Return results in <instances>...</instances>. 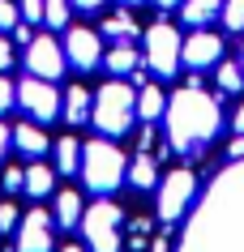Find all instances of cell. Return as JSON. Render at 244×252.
Segmentation results:
<instances>
[{
    "label": "cell",
    "instance_id": "7",
    "mask_svg": "<svg viewBox=\"0 0 244 252\" xmlns=\"http://www.w3.org/2000/svg\"><path fill=\"white\" fill-rule=\"evenodd\" d=\"M65 52H60V43L52 39V34H35V39L26 43V73L30 77H43V81H56L60 73H65Z\"/></svg>",
    "mask_w": 244,
    "mask_h": 252
},
{
    "label": "cell",
    "instance_id": "32",
    "mask_svg": "<svg viewBox=\"0 0 244 252\" xmlns=\"http://www.w3.org/2000/svg\"><path fill=\"white\" fill-rule=\"evenodd\" d=\"M13 34H17V43H30V39H35V34H30V26H22V22L13 26Z\"/></svg>",
    "mask_w": 244,
    "mask_h": 252
},
{
    "label": "cell",
    "instance_id": "10",
    "mask_svg": "<svg viewBox=\"0 0 244 252\" xmlns=\"http://www.w3.org/2000/svg\"><path fill=\"white\" fill-rule=\"evenodd\" d=\"M65 60L77 73H90V68L103 64V43H99L95 30H86V26H73L65 34Z\"/></svg>",
    "mask_w": 244,
    "mask_h": 252
},
{
    "label": "cell",
    "instance_id": "19",
    "mask_svg": "<svg viewBox=\"0 0 244 252\" xmlns=\"http://www.w3.org/2000/svg\"><path fill=\"white\" fill-rule=\"evenodd\" d=\"M163 111H167V98H163V90L146 81V86L137 90V116H141V120L150 124V120H159Z\"/></svg>",
    "mask_w": 244,
    "mask_h": 252
},
{
    "label": "cell",
    "instance_id": "30",
    "mask_svg": "<svg viewBox=\"0 0 244 252\" xmlns=\"http://www.w3.org/2000/svg\"><path fill=\"white\" fill-rule=\"evenodd\" d=\"M9 64H13V47H9V39L0 34V73H4Z\"/></svg>",
    "mask_w": 244,
    "mask_h": 252
},
{
    "label": "cell",
    "instance_id": "3",
    "mask_svg": "<svg viewBox=\"0 0 244 252\" xmlns=\"http://www.w3.org/2000/svg\"><path fill=\"white\" fill-rule=\"evenodd\" d=\"M137 116V90L124 86L120 77H111L103 90L95 94V107H90V124H95L103 137H124L133 128Z\"/></svg>",
    "mask_w": 244,
    "mask_h": 252
},
{
    "label": "cell",
    "instance_id": "16",
    "mask_svg": "<svg viewBox=\"0 0 244 252\" xmlns=\"http://www.w3.org/2000/svg\"><path fill=\"white\" fill-rule=\"evenodd\" d=\"M103 64H107L111 77H124V73H133L141 60H137V47H133V43H111V52L103 56Z\"/></svg>",
    "mask_w": 244,
    "mask_h": 252
},
{
    "label": "cell",
    "instance_id": "6",
    "mask_svg": "<svg viewBox=\"0 0 244 252\" xmlns=\"http://www.w3.org/2000/svg\"><path fill=\"white\" fill-rule=\"evenodd\" d=\"M193 192H197V175L189 167H176L159 180V218L163 222H180V214L189 210Z\"/></svg>",
    "mask_w": 244,
    "mask_h": 252
},
{
    "label": "cell",
    "instance_id": "17",
    "mask_svg": "<svg viewBox=\"0 0 244 252\" xmlns=\"http://www.w3.org/2000/svg\"><path fill=\"white\" fill-rule=\"evenodd\" d=\"M52 150H56V171H60V175L81 171V146H77V137H60Z\"/></svg>",
    "mask_w": 244,
    "mask_h": 252
},
{
    "label": "cell",
    "instance_id": "1",
    "mask_svg": "<svg viewBox=\"0 0 244 252\" xmlns=\"http://www.w3.org/2000/svg\"><path fill=\"white\" fill-rule=\"evenodd\" d=\"M167 141L180 150V154H202L210 141H214L218 124H223V111L202 86H184L180 94L167 98Z\"/></svg>",
    "mask_w": 244,
    "mask_h": 252
},
{
    "label": "cell",
    "instance_id": "36",
    "mask_svg": "<svg viewBox=\"0 0 244 252\" xmlns=\"http://www.w3.org/2000/svg\"><path fill=\"white\" fill-rule=\"evenodd\" d=\"M159 9H176V4H184V0H154Z\"/></svg>",
    "mask_w": 244,
    "mask_h": 252
},
{
    "label": "cell",
    "instance_id": "5",
    "mask_svg": "<svg viewBox=\"0 0 244 252\" xmlns=\"http://www.w3.org/2000/svg\"><path fill=\"white\" fill-rule=\"evenodd\" d=\"M180 30L172 26V22H154V26L146 30V64L150 73H159V77H172L180 68Z\"/></svg>",
    "mask_w": 244,
    "mask_h": 252
},
{
    "label": "cell",
    "instance_id": "20",
    "mask_svg": "<svg viewBox=\"0 0 244 252\" xmlns=\"http://www.w3.org/2000/svg\"><path fill=\"white\" fill-rule=\"evenodd\" d=\"M129 184L133 188H159V167H154V158H150L146 150H141L137 162L129 167Z\"/></svg>",
    "mask_w": 244,
    "mask_h": 252
},
{
    "label": "cell",
    "instance_id": "35",
    "mask_svg": "<svg viewBox=\"0 0 244 252\" xmlns=\"http://www.w3.org/2000/svg\"><path fill=\"white\" fill-rule=\"evenodd\" d=\"M231 124H236V133H244V103H240V111H236V120H231Z\"/></svg>",
    "mask_w": 244,
    "mask_h": 252
},
{
    "label": "cell",
    "instance_id": "12",
    "mask_svg": "<svg viewBox=\"0 0 244 252\" xmlns=\"http://www.w3.org/2000/svg\"><path fill=\"white\" fill-rule=\"evenodd\" d=\"M81 214H86L81 197L73 188H60V192H56V210H52L56 226H60V231H73V226H81Z\"/></svg>",
    "mask_w": 244,
    "mask_h": 252
},
{
    "label": "cell",
    "instance_id": "25",
    "mask_svg": "<svg viewBox=\"0 0 244 252\" xmlns=\"http://www.w3.org/2000/svg\"><path fill=\"white\" fill-rule=\"evenodd\" d=\"M22 22V9H17L13 0H0V30H13Z\"/></svg>",
    "mask_w": 244,
    "mask_h": 252
},
{
    "label": "cell",
    "instance_id": "37",
    "mask_svg": "<svg viewBox=\"0 0 244 252\" xmlns=\"http://www.w3.org/2000/svg\"><path fill=\"white\" fill-rule=\"evenodd\" d=\"M60 252H86V248H77V244H69V248H60Z\"/></svg>",
    "mask_w": 244,
    "mask_h": 252
},
{
    "label": "cell",
    "instance_id": "13",
    "mask_svg": "<svg viewBox=\"0 0 244 252\" xmlns=\"http://www.w3.org/2000/svg\"><path fill=\"white\" fill-rule=\"evenodd\" d=\"M13 146L22 150L26 158H39V154L52 150V141H47V133H43L39 124H17V128H13Z\"/></svg>",
    "mask_w": 244,
    "mask_h": 252
},
{
    "label": "cell",
    "instance_id": "27",
    "mask_svg": "<svg viewBox=\"0 0 244 252\" xmlns=\"http://www.w3.org/2000/svg\"><path fill=\"white\" fill-rule=\"evenodd\" d=\"M17 222H22L17 205H13V201H4V205H0V231H17Z\"/></svg>",
    "mask_w": 244,
    "mask_h": 252
},
{
    "label": "cell",
    "instance_id": "38",
    "mask_svg": "<svg viewBox=\"0 0 244 252\" xmlns=\"http://www.w3.org/2000/svg\"><path fill=\"white\" fill-rule=\"evenodd\" d=\"M154 252H167V244H163V239H159V244H154Z\"/></svg>",
    "mask_w": 244,
    "mask_h": 252
},
{
    "label": "cell",
    "instance_id": "14",
    "mask_svg": "<svg viewBox=\"0 0 244 252\" xmlns=\"http://www.w3.org/2000/svg\"><path fill=\"white\" fill-rule=\"evenodd\" d=\"M218 13H223V0H184V4H180L184 26H210Z\"/></svg>",
    "mask_w": 244,
    "mask_h": 252
},
{
    "label": "cell",
    "instance_id": "11",
    "mask_svg": "<svg viewBox=\"0 0 244 252\" xmlns=\"http://www.w3.org/2000/svg\"><path fill=\"white\" fill-rule=\"evenodd\" d=\"M218 60H223V39L210 34V30H193L180 47V64L189 68H214Z\"/></svg>",
    "mask_w": 244,
    "mask_h": 252
},
{
    "label": "cell",
    "instance_id": "9",
    "mask_svg": "<svg viewBox=\"0 0 244 252\" xmlns=\"http://www.w3.org/2000/svg\"><path fill=\"white\" fill-rule=\"evenodd\" d=\"M56 218L47 210H30L17 222V248L13 252H56V235H52Z\"/></svg>",
    "mask_w": 244,
    "mask_h": 252
},
{
    "label": "cell",
    "instance_id": "23",
    "mask_svg": "<svg viewBox=\"0 0 244 252\" xmlns=\"http://www.w3.org/2000/svg\"><path fill=\"white\" fill-rule=\"evenodd\" d=\"M69 9H73V0H43V22L47 26H69Z\"/></svg>",
    "mask_w": 244,
    "mask_h": 252
},
{
    "label": "cell",
    "instance_id": "2",
    "mask_svg": "<svg viewBox=\"0 0 244 252\" xmlns=\"http://www.w3.org/2000/svg\"><path fill=\"white\" fill-rule=\"evenodd\" d=\"M129 175V158L120 154V146L111 137H99V141H86L81 146V180L90 192H116Z\"/></svg>",
    "mask_w": 244,
    "mask_h": 252
},
{
    "label": "cell",
    "instance_id": "39",
    "mask_svg": "<svg viewBox=\"0 0 244 252\" xmlns=\"http://www.w3.org/2000/svg\"><path fill=\"white\" fill-rule=\"evenodd\" d=\"M120 4H141V0H120Z\"/></svg>",
    "mask_w": 244,
    "mask_h": 252
},
{
    "label": "cell",
    "instance_id": "29",
    "mask_svg": "<svg viewBox=\"0 0 244 252\" xmlns=\"http://www.w3.org/2000/svg\"><path fill=\"white\" fill-rule=\"evenodd\" d=\"M17 9H22V17H26V22H43V0H22Z\"/></svg>",
    "mask_w": 244,
    "mask_h": 252
},
{
    "label": "cell",
    "instance_id": "15",
    "mask_svg": "<svg viewBox=\"0 0 244 252\" xmlns=\"http://www.w3.org/2000/svg\"><path fill=\"white\" fill-rule=\"evenodd\" d=\"M90 107H95V98H90L86 86H69L65 90V120L69 124H86L90 120Z\"/></svg>",
    "mask_w": 244,
    "mask_h": 252
},
{
    "label": "cell",
    "instance_id": "21",
    "mask_svg": "<svg viewBox=\"0 0 244 252\" xmlns=\"http://www.w3.org/2000/svg\"><path fill=\"white\" fill-rule=\"evenodd\" d=\"M103 34H107V39H116V43H133V34H137V22H133V13H129V9L111 13L107 22H103Z\"/></svg>",
    "mask_w": 244,
    "mask_h": 252
},
{
    "label": "cell",
    "instance_id": "18",
    "mask_svg": "<svg viewBox=\"0 0 244 252\" xmlns=\"http://www.w3.org/2000/svg\"><path fill=\"white\" fill-rule=\"evenodd\" d=\"M52 188H56V171L43 167V162H30L26 167V188H22V192H26V197H47Z\"/></svg>",
    "mask_w": 244,
    "mask_h": 252
},
{
    "label": "cell",
    "instance_id": "34",
    "mask_svg": "<svg viewBox=\"0 0 244 252\" xmlns=\"http://www.w3.org/2000/svg\"><path fill=\"white\" fill-rule=\"evenodd\" d=\"M9 141H13V133H9V128L0 124V158H4V150H9Z\"/></svg>",
    "mask_w": 244,
    "mask_h": 252
},
{
    "label": "cell",
    "instance_id": "40",
    "mask_svg": "<svg viewBox=\"0 0 244 252\" xmlns=\"http://www.w3.org/2000/svg\"><path fill=\"white\" fill-rule=\"evenodd\" d=\"M240 68H244V47H240Z\"/></svg>",
    "mask_w": 244,
    "mask_h": 252
},
{
    "label": "cell",
    "instance_id": "26",
    "mask_svg": "<svg viewBox=\"0 0 244 252\" xmlns=\"http://www.w3.org/2000/svg\"><path fill=\"white\" fill-rule=\"evenodd\" d=\"M0 188H4V192H22V188H26V171H22V167H9L4 180H0Z\"/></svg>",
    "mask_w": 244,
    "mask_h": 252
},
{
    "label": "cell",
    "instance_id": "22",
    "mask_svg": "<svg viewBox=\"0 0 244 252\" xmlns=\"http://www.w3.org/2000/svg\"><path fill=\"white\" fill-rule=\"evenodd\" d=\"M214 81H218V90H223V94H240V90H244V68H240V60H218Z\"/></svg>",
    "mask_w": 244,
    "mask_h": 252
},
{
    "label": "cell",
    "instance_id": "4",
    "mask_svg": "<svg viewBox=\"0 0 244 252\" xmlns=\"http://www.w3.org/2000/svg\"><path fill=\"white\" fill-rule=\"evenodd\" d=\"M120 222L124 214L116 201H95L90 210L81 214V235L90 252H120Z\"/></svg>",
    "mask_w": 244,
    "mask_h": 252
},
{
    "label": "cell",
    "instance_id": "24",
    "mask_svg": "<svg viewBox=\"0 0 244 252\" xmlns=\"http://www.w3.org/2000/svg\"><path fill=\"white\" fill-rule=\"evenodd\" d=\"M218 17H223V26H227L231 34H240L244 30V0H223V13Z\"/></svg>",
    "mask_w": 244,
    "mask_h": 252
},
{
    "label": "cell",
    "instance_id": "31",
    "mask_svg": "<svg viewBox=\"0 0 244 252\" xmlns=\"http://www.w3.org/2000/svg\"><path fill=\"white\" fill-rule=\"evenodd\" d=\"M227 154H231V158H244V133H236V141L227 146Z\"/></svg>",
    "mask_w": 244,
    "mask_h": 252
},
{
    "label": "cell",
    "instance_id": "28",
    "mask_svg": "<svg viewBox=\"0 0 244 252\" xmlns=\"http://www.w3.org/2000/svg\"><path fill=\"white\" fill-rule=\"evenodd\" d=\"M13 103H17V86H9V81H4V73H0V116H4Z\"/></svg>",
    "mask_w": 244,
    "mask_h": 252
},
{
    "label": "cell",
    "instance_id": "8",
    "mask_svg": "<svg viewBox=\"0 0 244 252\" xmlns=\"http://www.w3.org/2000/svg\"><path fill=\"white\" fill-rule=\"evenodd\" d=\"M17 103L26 107L35 120H56L60 116V90H56L52 81H43V77H26L22 86H17Z\"/></svg>",
    "mask_w": 244,
    "mask_h": 252
},
{
    "label": "cell",
    "instance_id": "33",
    "mask_svg": "<svg viewBox=\"0 0 244 252\" xmlns=\"http://www.w3.org/2000/svg\"><path fill=\"white\" fill-rule=\"evenodd\" d=\"M73 4H77L81 13H95V9H99V4H103V0H73Z\"/></svg>",
    "mask_w": 244,
    "mask_h": 252
}]
</instances>
